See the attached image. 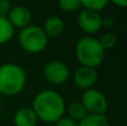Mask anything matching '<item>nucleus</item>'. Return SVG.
<instances>
[{
  "label": "nucleus",
  "mask_w": 127,
  "mask_h": 126,
  "mask_svg": "<svg viewBox=\"0 0 127 126\" xmlns=\"http://www.w3.org/2000/svg\"><path fill=\"white\" fill-rule=\"evenodd\" d=\"M31 108L38 120L46 123H56L66 113V102L60 93L44 89L33 97Z\"/></svg>",
  "instance_id": "nucleus-1"
},
{
  "label": "nucleus",
  "mask_w": 127,
  "mask_h": 126,
  "mask_svg": "<svg viewBox=\"0 0 127 126\" xmlns=\"http://www.w3.org/2000/svg\"><path fill=\"white\" fill-rule=\"evenodd\" d=\"M27 82L26 70L15 63H6L0 66V94L16 96L24 91Z\"/></svg>",
  "instance_id": "nucleus-2"
},
{
  "label": "nucleus",
  "mask_w": 127,
  "mask_h": 126,
  "mask_svg": "<svg viewBox=\"0 0 127 126\" xmlns=\"http://www.w3.org/2000/svg\"><path fill=\"white\" fill-rule=\"evenodd\" d=\"M75 54L80 66L97 68L104 62L106 51L97 38L84 36L77 41Z\"/></svg>",
  "instance_id": "nucleus-3"
},
{
  "label": "nucleus",
  "mask_w": 127,
  "mask_h": 126,
  "mask_svg": "<svg viewBox=\"0 0 127 126\" xmlns=\"http://www.w3.org/2000/svg\"><path fill=\"white\" fill-rule=\"evenodd\" d=\"M49 38L37 25H29L20 29L18 33V42L20 47L28 54L42 53L48 46Z\"/></svg>",
  "instance_id": "nucleus-4"
},
{
  "label": "nucleus",
  "mask_w": 127,
  "mask_h": 126,
  "mask_svg": "<svg viewBox=\"0 0 127 126\" xmlns=\"http://www.w3.org/2000/svg\"><path fill=\"white\" fill-rule=\"evenodd\" d=\"M80 102L88 114H105L108 108L107 97L103 92L96 88L84 91Z\"/></svg>",
  "instance_id": "nucleus-5"
},
{
  "label": "nucleus",
  "mask_w": 127,
  "mask_h": 126,
  "mask_svg": "<svg viewBox=\"0 0 127 126\" xmlns=\"http://www.w3.org/2000/svg\"><path fill=\"white\" fill-rule=\"evenodd\" d=\"M44 77L51 85H63L68 80L70 70L65 63L60 60H50L44 65L42 68Z\"/></svg>",
  "instance_id": "nucleus-6"
},
{
  "label": "nucleus",
  "mask_w": 127,
  "mask_h": 126,
  "mask_svg": "<svg viewBox=\"0 0 127 126\" xmlns=\"http://www.w3.org/2000/svg\"><path fill=\"white\" fill-rule=\"evenodd\" d=\"M101 15L98 11L89 10V9H83L79 12L77 18L78 27L86 35H94L97 33L101 28Z\"/></svg>",
  "instance_id": "nucleus-7"
},
{
  "label": "nucleus",
  "mask_w": 127,
  "mask_h": 126,
  "mask_svg": "<svg viewBox=\"0 0 127 126\" xmlns=\"http://www.w3.org/2000/svg\"><path fill=\"white\" fill-rule=\"evenodd\" d=\"M97 80H98V71H97V68L80 66L74 73L75 85L78 88L84 89V91L94 88Z\"/></svg>",
  "instance_id": "nucleus-8"
},
{
  "label": "nucleus",
  "mask_w": 127,
  "mask_h": 126,
  "mask_svg": "<svg viewBox=\"0 0 127 126\" xmlns=\"http://www.w3.org/2000/svg\"><path fill=\"white\" fill-rule=\"evenodd\" d=\"M31 12L27 7L25 6H15L11 8L10 12L7 16V19L11 24L13 28L22 29L29 26L31 22Z\"/></svg>",
  "instance_id": "nucleus-9"
},
{
  "label": "nucleus",
  "mask_w": 127,
  "mask_h": 126,
  "mask_svg": "<svg viewBox=\"0 0 127 126\" xmlns=\"http://www.w3.org/2000/svg\"><path fill=\"white\" fill-rule=\"evenodd\" d=\"M38 117L31 107H20L13 115L15 126H37Z\"/></svg>",
  "instance_id": "nucleus-10"
},
{
  "label": "nucleus",
  "mask_w": 127,
  "mask_h": 126,
  "mask_svg": "<svg viewBox=\"0 0 127 126\" xmlns=\"http://www.w3.org/2000/svg\"><path fill=\"white\" fill-rule=\"evenodd\" d=\"M41 28L48 38L59 37L65 31V21L58 16H50L45 20Z\"/></svg>",
  "instance_id": "nucleus-11"
},
{
  "label": "nucleus",
  "mask_w": 127,
  "mask_h": 126,
  "mask_svg": "<svg viewBox=\"0 0 127 126\" xmlns=\"http://www.w3.org/2000/svg\"><path fill=\"white\" fill-rule=\"evenodd\" d=\"M66 112L68 113V117L72 118L76 122H80L83 118L88 115V112L86 111L85 106L81 104V102H71L68 106H66Z\"/></svg>",
  "instance_id": "nucleus-12"
},
{
  "label": "nucleus",
  "mask_w": 127,
  "mask_h": 126,
  "mask_svg": "<svg viewBox=\"0 0 127 126\" xmlns=\"http://www.w3.org/2000/svg\"><path fill=\"white\" fill-rule=\"evenodd\" d=\"M78 126H110V123L105 114H88L78 122Z\"/></svg>",
  "instance_id": "nucleus-13"
},
{
  "label": "nucleus",
  "mask_w": 127,
  "mask_h": 126,
  "mask_svg": "<svg viewBox=\"0 0 127 126\" xmlns=\"http://www.w3.org/2000/svg\"><path fill=\"white\" fill-rule=\"evenodd\" d=\"M15 35V28L11 26L6 17H0V45L7 44L12 39Z\"/></svg>",
  "instance_id": "nucleus-14"
},
{
  "label": "nucleus",
  "mask_w": 127,
  "mask_h": 126,
  "mask_svg": "<svg viewBox=\"0 0 127 126\" xmlns=\"http://www.w3.org/2000/svg\"><path fill=\"white\" fill-rule=\"evenodd\" d=\"M99 42H100L101 47L106 50H110L114 47H116L117 42H118V38H117L116 33H114L113 31H107V32L103 33L99 38Z\"/></svg>",
  "instance_id": "nucleus-15"
},
{
  "label": "nucleus",
  "mask_w": 127,
  "mask_h": 126,
  "mask_svg": "<svg viewBox=\"0 0 127 126\" xmlns=\"http://www.w3.org/2000/svg\"><path fill=\"white\" fill-rule=\"evenodd\" d=\"M108 2L109 0H80L81 7H84V9H89L98 12L106 8Z\"/></svg>",
  "instance_id": "nucleus-16"
},
{
  "label": "nucleus",
  "mask_w": 127,
  "mask_h": 126,
  "mask_svg": "<svg viewBox=\"0 0 127 126\" xmlns=\"http://www.w3.org/2000/svg\"><path fill=\"white\" fill-rule=\"evenodd\" d=\"M58 7L65 12H74L81 7L80 0H58Z\"/></svg>",
  "instance_id": "nucleus-17"
},
{
  "label": "nucleus",
  "mask_w": 127,
  "mask_h": 126,
  "mask_svg": "<svg viewBox=\"0 0 127 126\" xmlns=\"http://www.w3.org/2000/svg\"><path fill=\"white\" fill-rule=\"evenodd\" d=\"M11 8H12V6H11V2L9 0H0V17L7 18Z\"/></svg>",
  "instance_id": "nucleus-18"
},
{
  "label": "nucleus",
  "mask_w": 127,
  "mask_h": 126,
  "mask_svg": "<svg viewBox=\"0 0 127 126\" xmlns=\"http://www.w3.org/2000/svg\"><path fill=\"white\" fill-rule=\"evenodd\" d=\"M56 126H78V122L74 121L72 118L68 117V116L64 115L63 117H60L57 122L55 123Z\"/></svg>",
  "instance_id": "nucleus-19"
},
{
  "label": "nucleus",
  "mask_w": 127,
  "mask_h": 126,
  "mask_svg": "<svg viewBox=\"0 0 127 126\" xmlns=\"http://www.w3.org/2000/svg\"><path fill=\"white\" fill-rule=\"evenodd\" d=\"M116 21H115V18L112 16H106V17L101 18V26L103 28H107V29H112L115 27Z\"/></svg>",
  "instance_id": "nucleus-20"
},
{
  "label": "nucleus",
  "mask_w": 127,
  "mask_h": 126,
  "mask_svg": "<svg viewBox=\"0 0 127 126\" xmlns=\"http://www.w3.org/2000/svg\"><path fill=\"white\" fill-rule=\"evenodd\" d=\"M112 3H114L115 6L121 7V8H125L127 6V0H109Z\"/></svg>",
  "instance_id": "nucleus-21"
},
{
  "label": "nucleus",
  "mask_w": 127,
  "mask_h": 126,
  "mask_svg": "<svg viewBox=\"0 0 127 126\" xmlns=\"http://www.w3.org/2000/svg\"><path fill=\"white\" fill-rule=\"evenodd\" d=\"M0 106H1V100H0Z\"/></svg>",
  "instance_id": "nucleus-22"
}]
</instances>
